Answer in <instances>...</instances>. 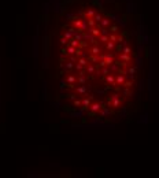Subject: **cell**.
<instances>
[{
    "mask_svg": "<svg viewBox=\"0 0 159 178\" xmlns=\"http://www.w3.org/2000/svg\"><path fill=\"white\" fill-rule=\"evenodd\" d=\"M48 97L80 126L130 121L143 107L151 52L133 0H55L44 15Z\"/></svg>",
    "mask_w": 159,
    "mask_h": 178,
    "instance_id": "6da1fadb",
    "label": "cell"
}]
</instances>
